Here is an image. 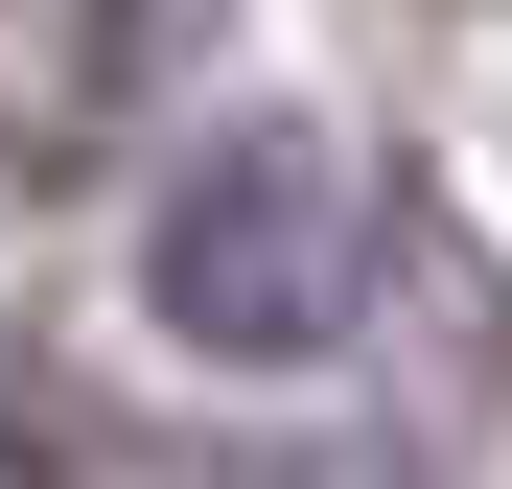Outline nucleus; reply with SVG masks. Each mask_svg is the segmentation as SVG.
<instances>
[{
    "mask_svg": "<svg viewBox=\"0 0 512 489\" xmlns=\"http://www.w3.org/2000/svg\"><path fill=\"white\" fill-rule=\"evenodd\" d=\"M140 303L187 326L210 373L350 350V303H373V187H350V140H326V117H210L187 163H163V210H140Z\"/></svg>",
    "mask_w": 512,
    "mask_h": 489,
    "instance_id": "nucleus-1",
    "label": "nucleus"
},
{
    "mask_svg": "<svg viewBox=\"0 0 512 489\" xmlns=\"http://www.w3.org/2000/svg\"><path fill=\"white\" fill-rule=\"evenodd\" d=\"M256 489H396V466H256Z\"/></svg>",
    "mask_w": 512,
    "mask_h": 489,
    "instance_id": "nucleus-2",
    "label": "nucleus"
}]
</instances>
